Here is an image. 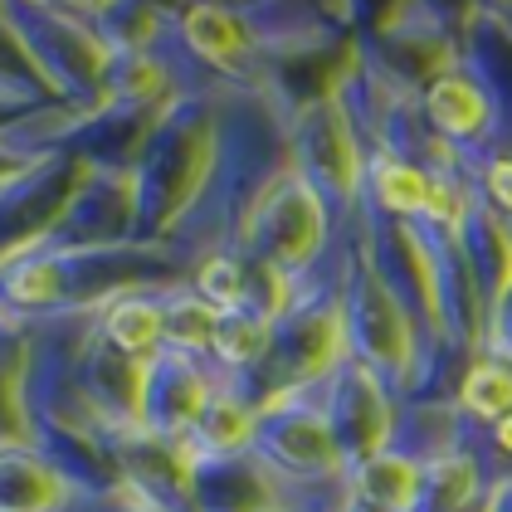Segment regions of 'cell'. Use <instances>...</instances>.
I'll list each match as a JSON object with an SVG mask.
<instances>
[{"instance_id": "6da1fadb", "label": "cell", "mask_w": 512, "mask_h": 512, "mask_svg": "<svg viewBox=\"0 0 512 512\" xmlns=\"http://www.w3.org/2000/svg\"><path fill=\"white\" fill-rule=\"evenodd\" d=\"M420 113L430 118L434 137H439L449 152H464L469 161L493 157V147H498V137H503L498 83H493L483 59L439 69V74L425 83V93H420Z\"/></svg>"}, {"instance_id": "7a4b0ae2", "label": "cell", "mask_w": 512, "mask_h": 512, "mask_svg": "<svg viewBox=\"0 0 512 512\" xmlns=\"http://www.w3.org/2000/svg\"><path fill=\"white\" fill-rule=\"evenodd\" d=\"M215 381L220 376L205 361H191L181 352H157L142 366V381H137L142 425L166 444H186L205 415V405H210V395H215Z\"/></svg>"}, {"instance_id": "3957f363", "label": "cell", "mask_w": 512, "mask_h": 512, "mask_svg": "<svg viewBox=\"0 0 512 512\" xmlns=\"http://www.w3.org/2000/svg\"><path fill=\"white\" fill-rule=\"evenodd\" d=\"M176 20H181V44L205 69H215L220 79L235 83L264 79V49H259L254 30L244 25L235 5H186Z\"/></svg>"}, {"instance_id": "277c9868", "label": "cell", "mask_w": 512, "mask_h": 512, "mask_svg": "<svg viewBox=\"0 0 512 512\" xmlns=\"http://www.w3.org/2000/svg\"><path fill=\"white\" fill-rule=\"evenodd\" d=\"M98 337L108 342V352L147 366L166 347V288H127L118 298H108Z\"/></svg>"}, {"instance_id": "5b68a950", "label": "cell", "mask_w": 512, "mask_h": 512, "mask_svg": "<svg viewBox=\"0 0 512 512\" xmlns=\"http://www.w3.org/2000/svg\"><path fill=\"white\" fill-rule=\"evenodd\" d=\"M191 288H196L200 298L215 308V313H269V303L259 298V269L239 254V249H210L205 259L196 264V274H191Z\"/></svg>"}, {"instance_id": "8992f818", "label": "cell", "mask_w": 512, "mask_h": 512, "mask_svg": "<svg viewBox=\"0 0 512 512\" xmlns=\"http://www.w3.org/2000/svg\"><path fill=\"white\" fill-rule=\"evenodd\" d=\"M69 488L44 459L25 449H0V512H54Z\"/></svg>"}, {"instance_id": "52a82bcc", "label": "cell", "mask_w": 512, "mask_h": 512, "mask_svg": "<svg viewBox=\"0 0 512 512\" xmlns=\"http://www.w3.org/2000/svg\"><path fill=\"white\" fill-rule=\"evenodd\" d=\"M220 317L225 313H215L191 283H171V288H166V347H161V352H181V356H191V361H205V366H210Z\"/></svg>"}, {"instance_id": "ba28073f", "label": "cell", "mask_w": 512, "mask_h": 512, "mask_svg": "<svg viewBox=\"0 0 512 512\" xmlns=\"http://www.w3.org/2000/svg\"><path fill=\"white\" fill-rule=\"evenodd\" d=\"M459 420H478V425H493L512 410V361L508 356L483 352L464 371L459 381V400H454Z\"/></svg>"}, {"instance_id": "9c48e42d", "label": "cell", "mask_w": 512, "mask_h": 512, "mask_svg": "<svg viewBox=\"0 0 512 512\" xmlns=\"http://www.w3.org/2000/svg\"><path fill=\"white\" fill-rule=\"evenodd\" d=\"M488 449H493L498 459H512V410L503 415V420L488 425Z\"/></svg>"}]
</instances>
